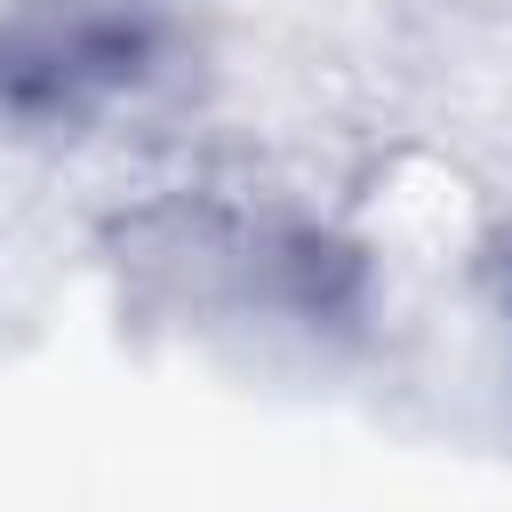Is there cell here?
Returning a JSON list of instances; mask_svg holds the SVG:
<instances>
[{
    "label": "cell",
    "instance_id": "1",
    "mask_svg": "<svg viewBox=\"0 0 512 512\" xmlns=\"http://www.w3.org/2000/svg\"><path fill=\"white\" fill-rule=\"evenodd\" d=\"M152 32L120 16H72V24H8L0 32V104L16 112H88L120 80L144 72Z\"/></svg>",
    "mask_w": 512,
    "mask_h": 512
}]
</instances>
